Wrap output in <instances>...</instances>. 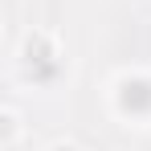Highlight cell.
Here are the masks:
<instances>
[{
  "label": "cell",
  "instance_id": "obj_3",
  "mask_svg": "<svg viewBox=\"0 0 151 151\" xmlns=\"http://www.w3.org/2000/svg\"><path fill=\"white\" fill-rule=\"evenodd\" d=\"M17 135H21V114H17L12 106H4V114H0V143H4V147H12V143H17Z\"/></svg>",
  "mask_w": 151,
  "mask_h": 151
},
{
  "label": "cell",
  "instance_id": "obj_2",
  "mask_svg": "<svg viewBox=\"0 0 151 151\" xmlns=\"http://www.w3.org/2000/svg\"><path fill=\"white\" fill-rule=\"evenodd\" d=\"M21 74L37 86H49L53 78L61 74V49H57V37L45 29H33L25 33V45H21Z\"/></svg>",
  "mask_w": 151,
  "mask_h": 151
},
{
  "label": "cell",
  "instance_id": "obj_4",
  "mask_svg": "<svg viewBox=\"0 0 151 151\" xmlns=\"http://www.w3.org/2000/svg\"><path fill=\"white\" fill-rule=\"evenodd\" d=\"M49 151H82V147H78V143H53Z\"/></svg>",
  "mask_w": 151,
  "mask_h": 151
},
{
  "label": "cell",
  "instance_id": "obj_1",
  "mask_svg": "<svg viewBox=\"0 0 151 151\" xmlns=\"http://www.w3.org/2000/svg\"><path fill=\"white\" fill-rule=\"evenodd\" d=\"M110 110L127 123H151V74L123 70L110 82Z\"/></svg>",
  "mask_w": 151,
  "mask_h": 151
}]
</instances>
